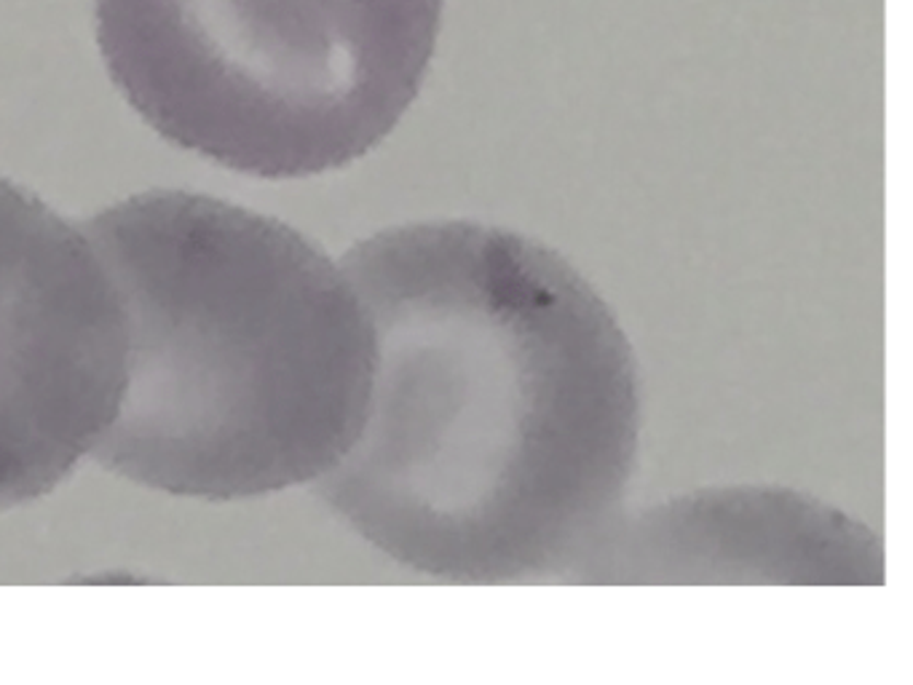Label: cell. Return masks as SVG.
Masks as SVG:
<instances>
[{
  "instance_id": "5",
  "label": "cell",
  "mask_w": 913,
  "mask_h": 685,
  "mask_svg": "<svg viewBox=\"0 0 913 685\" xmlns=\"http://www.w3.org/2000/svg\"><path fill=\"white\" fill-rule=\"evenodd\" d=\"M568 581L868 587L885 581V552L820 498L740 485L622 512Z\"/></svg>"
},
{
  "instance_id": "2",
  "label": "cell",
  "mask_w": 913,
  "mask_h": 685,
  "mask_svg": "<svg viewBox=\"0 0 913 685\" xmlns=\"http://www.w3.org/2000/svg\"><path fill=\"white\" fill-rule=\"evenodd\" d=\"M83 231L129 340L102 466L239 501L338 464L372 378L370 322L344 266L287 222L183 190L124 198Z\"/></svg>"
},
{
  "instance_id": "3",
  "label": "cell",
  "mask_w": 913,
  "mask_h": 685,
  "mask_svg": "<svg viewBox=\"0 0 913 685\" xmlns=\"http://www.w3.org/2000/svg\"><path fill=\"white\" fill-rule=\"evenodd\" d=\"M444 0H94L113 83L172 146L268 179L362 159L418 97Z\"/></svg>"
},
{
  "instance_id": "1",
  "label": "cell",
  "mask_w": 913,
  "mask_h": 685,
  "mask_svg": "<svg viewBox=\"0 0 913 685\" xmlns=\"http://www.w3.org/2000/svg\"><path fill=\"white\" fill-rule=\"evenodd\" d=\"M372 333L357 437L316 490L392 560L455 584L570 579L622 514L635 353L560 252L470 220L346 252Z\"/></svg>"
},
{
  "instance_id": "4",
  "label": "cell",
  "mask_w": 913,
  "mask_h": 685,
  "mask_svg": "<svg viewBox=\"0 0 913 685\" xmlns=\"http://www.w3.org/2000/svg\"><path fill=\"white\" fill-rule=\"evenodd\" d=\"M126 316L83 225L0 177V509L97 450L126 381Z\"/></svg>"
}]
</instances>
